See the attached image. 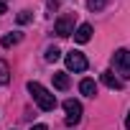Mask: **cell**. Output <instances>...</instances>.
<instances>
[{
	"label": "cell",
	"mask_w": 130,
	"mask_h": 130,
	"mask_svg": "<svg viewBox=\"0 0 130 130\" xmlns=\"http://www.w3.org/2000/svg\"><path fill=\"white\" fill-rule=\"evenodd\" d=\"M28 92H31V97L36 100V105H38L43 112L56 110V97H54L43 84H38V82H28Z\"/></svg>",
	"instance_id": "6da1fadb"
},
{
	"label": "cell",
	"mask_w": 130,
	"mask_h": 130,
	"mask_svg": "<svg viewBox=\"0 0 130 130\" xmlns=\"http://www.w3.org/2000/svg\"><path fill=\"white\" fill-rule=\"evenodd\" d=\"M112 67L117 74H122L125 79H130V51L127 48H117L112 54Z\"/></svg>",
	"instance_id": "7a4b0ae2"
},
{
	"label": "cell",
	"mask_w": 130,
	"mask_h": 130,
	"mask_svg": "<svg viewBox=\"0 0 130 130\" xmlns=\"http://www.w3.org/2000/svg\"><path fill=\"white\" fill-rule=\"evenodd\" d=\"M87 67H89V61L84 59L82 51H69L67 54V69L69 72H84Z\"/></svg>",
	"instance_id": "3957f363"
},
{
	"label": "cell",
	"mask_w": 130,
	"mask_h": 130,
	"mask_svg": "<svg viewBox=\"0 0 130 130\" xmlns=\"http://www.w3.org/2000/svg\"><path fill=\"white\" fill-rule=\"evenodd\" d=\"M54 31H56V36H61V38H67V36H72L74 33V15H61L59 21H56V26H54Z\"/></svg>",
	"instance_id": "277c9868"
},
{
	"label": "cell",
	"mask_w": 130,
	"mask_h": 130,
	"mask_svg": "<svg viewBox=\"0 0 130 130\" xmlns=\"http://www.w3.org/2000/svg\"><path fill=\"white\" fill-rule=\"evenodd\" d=\"M64 110H67V125H77L82 120V105L77 100H67L64 102Z\"/></svg>",
	"instance_id": "5b68a950"
},
{
	"label": "cell",
	"mask_w": 130,
	"mask_h": 130,
	"mask_svg": "<svg viewBox=\"0 0 130 130\" xmlns=\"http://www.w3.org/2000/svg\"><path fill=\"white\" fill-rule=\"evenodd\" d=\"M89 38H92V26H89V23H82V26L74 31V41H77V43H87Z\"/></svg>",
	"instance_id": "8992f818"
},
{
	"label": "cell",
	"mask_w": 130,
	"mask_h": 130,
	"mask_svg": "<svg viewBox=\"0 0 130 130\" xmlns=\"http://www.w3.org/2000/svg\"><path fill=\"white\" fill-rule=\"evenodd\" d=\"M102 84H107L110 89H122V79H117L112 72H102Z\"/></svg>",
	"instance_id": "52a82bcc"
},
{
	"label": "cell",
	"mask_w": 130,
	"mask_h": 130,
	"mask_svg": "<svg viewBox=\"0 0 130 130\" xmlns=\"http://www.w3.org/2000/svg\"><path fill=\"white\" fill-rule=\"evenodd\" d=\"M79 92H82V94H87V97H94V94H97V84H94V79H82Z\"/></svg>",
	"instance_id": "ba28073f"
},
{
	"label": "cell",
	"mask_w": 130,
	"mask_h": 130,
	"mask_svg": "<svg viewBox=\"0 0 130 130\" xmlns=\"http://www.w3.org/2000/svg\"><path fill=\"white\" fill-rule=\"evenodd\" d=\"M54 87L56 89H69V74L67 72H56L54 74Z\"/></svg>",
	"instance_id": "9c48e42d"
},
{
	"label": "cell",
	"mask_w": 130,
	"mask_h": 130,
	"mask_svg": "<svg viewBox=\"0 0 130 130\" xmlns=\"http://www.w3.org/2000/svg\"><path fill=\"white\" fill-rule=\"evenodd\" d=\"M8 79H10V67L0 59V84H8Z\"/></svg>",
	"instance_id": "30bf717a"
},
{
	"label": "cell",
	"mask_w": 130,
	"mask_h": 130,
	"mask_svg": "<svg viewBox=\"0 0 130 130\" xmlns=\"http://www.w3.org/2000/svg\"><path fill=\"white\" fill-rule=\"evenodd\" d=\"M21 38H23L21 33H8V36H3V41H0V43H3V46L8 48V46H15V43H18Z\"/></svg>",
	"instance_id": "8fae6325"
},
{
	"label": "cell",
	"mask_w": 130,
	"mask_h": 130,
	"mask_svg": "<svg viewBox=\"0 0 130 130\" xmlns=\"http://www.w3.org/2000/svg\"><path fill=\"white\" fill-rule=\"evenodd\" d=\"M59 59H61V51H59L56 46H48V48H46V61L54 64V61H59Z\"/></svg>",
	"instance_id": "7c38bea8"
},
{
	"label": "cell",
	"mask_w": 130,
	"mask_h": 130,
	"mask_svg": "<svg viewBox=\"0 0 130 130\" xmlns=\"http://www.w3.org/2000/svg\"><path fill=\"white\" fill-rule=\"evenodd\" d=\"M107 3H110V0H87V8H89V10L94 13V10H102V8H105Z\"/></svg>",
	"instance_id": "4fadbf2b"
},
{
	"label": "cell",
	"mask_w": 130,
	"mask_h": 130,
	"mask_svg": "<svg viewBox=\"0 0 130 130\" xmlns=\"http://www.w3.org/2000/svg\"><path fill=\"white\" fill-rule=\"evenodd\" d=\"M31 18H33L31 10H21V13H18V23H21V26H23V23H31Z\"/></svg>",
	"instance_id": "5bb4252c"
},
{
	"label": "cell",
	"mask_w": 130,
	"mask_h": 130,
	"mask_svg": "<svg viewBox=\"0 0 130 130\" xmlns=\"http://www.w3.org/2000/svg\"><path fill=\"white\" fill-rule=\"evenodd\" d=\"M48 8L54 10V8H59V0H48Z\"/></svg>",
	"instance_id": "9a60e30c"
},
{
	"label": "cell",
	"mask_w": 130,
	"mask_h": 130,
	"mask_svg": "<svg viewBox=\"0 0 130 130\" xmlns=\"http://www.w3.org/2000/svg\"><path fill=\"white\" fill-rule=\"evenodd\" d=\"M31 130H48V127H46V125H33Z\"/></svg>",
	"instance_id": "2e32d148"
},
{
	"label": "cell",
	"mask_w": 130,
	"mask_h": 130,
	"mask_svg": "<svg viewBox=\"0 0 130 130\" xmlns=\"http://www.w3.org/2000/svg\"><path fill=\"white\" fill-rule=\"evenodd\" d=\"M5 13V0H0V15Z\"/></svg>",
	"instance_id": "e0dca14e"
},
{
	"label": "cell",
	"mask_w": 130,
	"mask_h": 130,
	"mask_svg": "<svg viewBox=\"0 0 130 130\" xmlns=\"http://www.w3.org/2000/svg\"><path fill=\"white\" fill-rule=\"evenodd\" d=\"M125 127L130 130V112H127V117H125Z\"/></svg>",
	"instance_id": "ac0fdd59"
}]
</instances>
